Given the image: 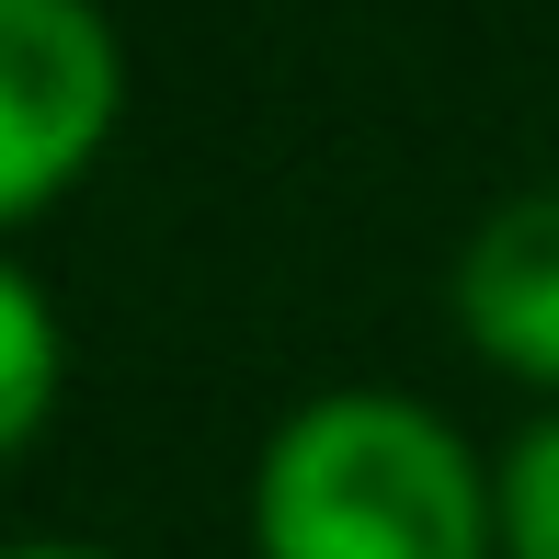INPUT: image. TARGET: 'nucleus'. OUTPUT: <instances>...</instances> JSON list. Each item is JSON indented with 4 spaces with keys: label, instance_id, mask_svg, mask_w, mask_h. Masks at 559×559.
I'll use <instances>...</instances> for the list:
<instances>
[{
    "label": "nucleus",
    "instance_id": "6",
    "mask_svg": "<svg viewBox=\"0 0 559 559\" xmlns=\"http://www.w3.org/2000/svg\"><path fill=\"white\" fill-rule=\"evenodd\" d=\"M0 559H104V548H0Z\"/></svg>",
    "mask_w": 559,
    "mask_h": 559
},
{
    "label": "nucleus",
    "instance_id": "4",
    "mask_svg": "<svg viewBox=\"0 0 559 559\" xmlns=\"http://www.w3.org/2000/svg\"><path fill=\"white\" fill-rule=\"evenodd\" d=\"M46 400H58V320L23 274H0V456L46 423Z\"/></svg>",
    "mask_w": 559,
    "mask_h": 559
},
{
    "label": "nucleus",
    "instance_id": "2",
    "mask_svg": "<svg viewBox=\"0 0 559 559\" xmlns=\"http://www.w3.org/2000/svg\"><path fill=\"white\" fill-rule=\"evenodd\" d=\"M115 126V35L92 0H0V228L35 217Z\"/></svg>",
    "mask_w": 559,
    "mask_h": 559
},
{
    "label": "nucleus",
    "instance_id": "5",
    "mask_svg": "<svg viewBox=\"0 0 559 559\" xmlns=\"http://www.w3.org/2000/svg\"><path fill=\"white\" fill-rule=\"evenodd\" d=\"M502 548L514 559H559V423L514 445V468H502Z\"/></svg>",
    "mask_w": 559,
    "mask_h": 559
},
{
    "label": "nucleus",
    "instance_id": "3",
    "mask_svg": "<svg viewBox=\"0 0 559 559\" xmlns=\"http://www.w3.org/2000/svg\"><path fill=\"white\" fill-rule=\"evenodd\" d=\"M456 320H468V343L491 354V366L559 389V194H525V206H502L468 240Z\"/></svg>",
    "mask_w": 559,
    "mask_h": 559
},
{
    "label": "nucleus",
    "instance_id": "1",
    "mask_svg": "<svg viewBox=\"0 0 559 559\" xmlns=\"http://www.w3.org/2000/svg\"><path fill=\"white\" fill-rule=\"evenodd\" d=\"M263 559H479V479L412 400H320L263 456Z\"/></svg>",
    "mask_w": 559,
    "mask_h": 559
}]
</instances>
